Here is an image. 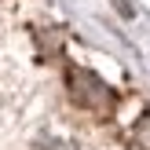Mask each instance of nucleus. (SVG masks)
Returning a JSON list of instances; mask_svg holds the SVG:
<instances>
[{
    "label": "nucleus",
    "instance_id": "nucleus-1",
    "mask_svg": "<svg viewBox=\"0 0 150 150\" xmlns=\"http://www.w3.org/2000/svg\"><path fill=\"white\" fill-rule=\"evenodd\" d=\"M73 95H77L84 106H99V110H110V106H114V92H110L99 77H92L88 70H77V73H73Z\"/></svg>",
    "mask_w": 150,
    "mask_h": 150
}]
</instances>
